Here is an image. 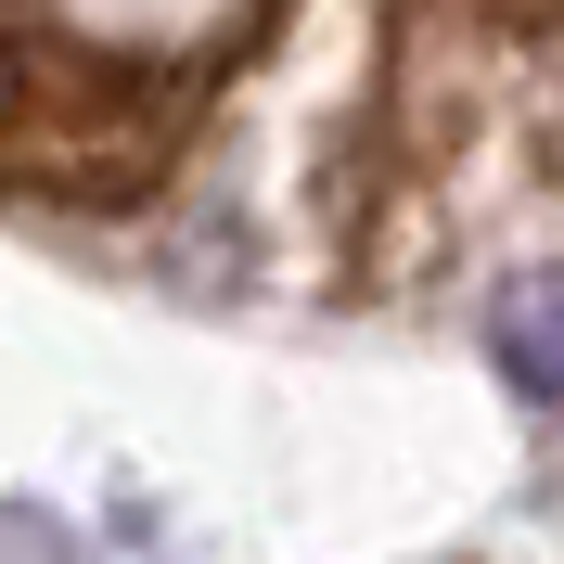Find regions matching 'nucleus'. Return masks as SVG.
Segmentation results:
<instances>
[{
    "mask_svg": "<svg viewBox=\"0 0 564 564\" xmlns=\"http://www.w3.org/2000/svg\"><path fill=\"white\" fill-rule=\"evenodd\" d=\"M398 104L564 193V0H398Z\"/></svg>",
    "mask_w": 564,
    "mask_h": 564,
    "instance_id": "f03ea898",
    "label": "nucleus"
},
{
    "mask_svg": "<svg viewBox=\"0 0 564 564\" xmlns=\"http://www.w3.org/2000/svg\"><path fill=\"white\" fill-rule=\"evenodd\" d=\"M193 104H206L193 65H129L65 0H0V193H65V206L141 193L180 154Z\"/></svg>",
    "mask_w": 564,
    "mask_h": 564,
    "instance_id": "f257e3e1",
    "label": "nucleus"
},
{
    "mask_svg": "<svg viewBox=\"0 0 564 564\" xmlns=\"http://www.w3.org/2000/svg\"><path fill=\"white\" fill-rule=\"evenodd\" d=\"M500 372H513V386L539 398V411H564V270H539V282H513V295H500Z\"/></svg>",
    "mask_w": 564,
    "mask_h": 564,
    "instance_id": "7ed1b4c3",
    "label": "nucleus"
},
{
    "mask_svg": "<svg viewBox=\"0 0 564 564\" xmlns=\"http://www.w3.org/2000/svg\"><path fill=\"white\" fill-rule=\"evenodd\" d=\"M0 564H77V552H65V539H52V527L26 513V527H0Z\"/></svg>",
    "mask_w": 564,
    "mask_h": 564,
    "instance_id": "20e7f679",
    "label": "nucleus"
}]
</instances>
